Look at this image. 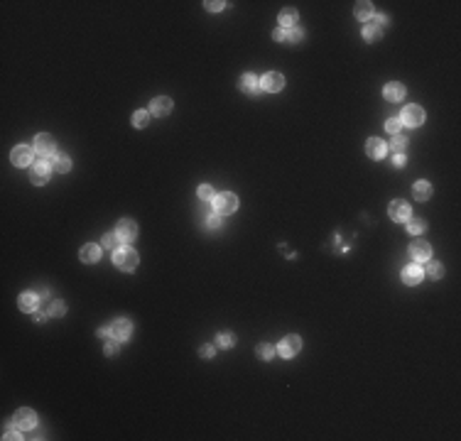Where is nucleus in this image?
<instances>
[{
  "label": "nucleus",
  "mask_w": 461,
  "mask_h": 441,
  "mask_svg": "<svg viewBox=\"0 0 461 441\" xmlns=\"http://www.w3.org/2000/svg\"><path fill=\"white\" fill-rule=\"evenodd\" d=\"M113 262H115L118 270L133 272V270L138 267V253H135L133 248H118L115 253H113Z\"/></svg>",
  "instance_id": "nucleus-1"
},
{
  "label": "nucleus",
  "mask_w": 461,
  "mask_h": 441,
  "mask_svg": "<svg viewBox=\"0 0 461 441\" xmlns=\"http://www.w3.org/2000/svg\"><path fill=\"white\" fill-rule=\"evenodd\" d=\"M385 27H388V17L385 15H373L368 20V25L363 27V40H368V42L380 40V35L385 32Z\"/></svg>",
  "instance_id": "nucleus-2"
},
{
  "label": "nucleus",
  "mask_w": 461,
  "mask_h": 441,
  "mask_svg": "<svg viewBox=\"0 0 461 441\" xmlns=\"http://www.w3.org/2000/svg\"><path fill=\"white\" fill-rule=\"evenodd\" d=\"M213 208H216V213H219V216H228V213H233V211L238 208L236 194H231V192L216 194V196H213Z\"/></svg>",
  "instance_id": "nucleus-3"
},
{
  "label": "nucleus",
  "mask_w": 461,
  "mask_h": 441,
  "mask_svg": "<svg viewBox=\"0 0 461 441\" xmlns=\"http://www.w3.org/2000/svg\"><path fill=\"white\" fill-rule=\"evenodd\" d=\"M278 351H280L282 358H294V356L302 351V338H299V336H287V338L280 341Z\"/></svg>",
  "instance_id": "nucleus-4"
},
{
  "label": "nucleus",
  "mask_w": 461,
  "mask_h": 441,
  "mask_svg": "<svg viewBox=\"0 0 461 441\" xmlns=\"http://www.w3.org/2000/svg\"><path fill=\"white\" fill-rule=\"evenodd\" d=\"M282 86H285V76H282L280 71H270V74H265V76L260 79V91L278 93V91H282Z\"/></svg>",
  "instance_id": "nucleus-5"
},
{
  "label": "nucleus",
  "mask_w": 461,
  "mask_h": 441,
  "mask_svg": "<svg viewBox=\"0 0 461 441\" xmlns=\"http://www.w3.org/2000/svg\"><path fill=\"white\" fill-rule=\"evenodd\" d=\"M13 424H15V429H35V424H37V414L32 412V410H27V407H22V410L15 412Z\"/></svg>",
  "instance_id": "nucleus-6"
},
{
  "label": "nucleus",
  "mask_w": 461,
  "mask_h": 441,
  "mask_svg": "<svg viewBox=\"0 0 461 441\" xmlns=\"http://www.w3.org/2000/svg\"><path fill=\"white\" fill-rule=\"evenodd\" d=\"M49 172H52V167L47 165V162H35V165L29 167V181L37 184V186H42V184L49 181Z\"/></svg>",
  "instance_id": "nucleus-7"
},
{
  "label": "nucleus",
  "mask_w": 461,
  "mask_h": 441,
  "mask_svg": "<svg viewBox=\"0 0 461 441\" xmlns=\"http://www.w3.org/2000/svg\"><path fill=\"white\" fill-rule=\"evenodd\" d=\"M400 123L407 125V128H417V125L424 123V110L419 108V106H407V108L403 110Z\"/></svg>",
  "instance_id": "nucleus-8"
},
{
  "label": "nucleus",
  "mask_w": 461,
  "mask_h": 441,
  "mask_svg": "<svg viewBox=\"0 0 461 441\" xmlns=\"http://www.w3.org/2000/svg\"><path fill=\"white\" fill-rule=\"evenodd\" d=\"M56 150V142L52 135H47V133H40L37 138H35V152L37 154H42V157H49V154H54Z\"/></svg>",
  "instance_id": "nucleus-9"
},
{
  "label": "nucleus",
  "mask_w": 461,
  "mask_h": 441,
  "mask_svg": "<svg viewBox=\"0 0 461 441\" xmlns=\"http://www.w3.org/2000/svg\"><path fill=\"white\" fill-rule=\"evenodd\" d=\"M388 213H390L392 220H400V223H407V220L412 218V208H410L407 201H392Z\"/></svg>",
  "instance_id": "nucleus-10"
},
{
  "label": "nucleus",
  "mask_w": 461,
  "mask_h": 441,
  "mask_svg": "<svg viewBox=\"0 0 461 441\" xmlns=\"http://www.w3.org/2000/svg\"><path fill=\"white\" fill-rule=\"evenodd\" d=\"M410 258L417 262H427L432 258V245L427 243V240H415L412 245H410Z\"/></svg>",
  "instance_id": "nucleus-11"
},
{
  "label": "nucleus",
  "mask_w": 461,
  "mask_h": 441,
  "mask_svg": "<svg viewBox=\"0 0 461 441\" xmlns=\"http://www.w3.org/2000/svg\"><path fill=\"white\" fill-rule=\"evenodd\" d=\"M115 233H118V238H120L123 243H130V240H135V235H138V226H135V220L123 218L120 223H118Z\"/></svg>",
  "instance_id": "nucleus-12"
},
{
  "label": "nucleus",
  "mask_w": 461,
  "mask_h": 441,
  "mask_svg": "<svg viewBox=\"0 0 461 441\" xmlns=\"http://www.w3.org/2000/svg\"><path fill=\"white\" fill-rule=\"evenodd\" d=\"M111 333H113V338H118V341H128L133 336V324L128 319H115L111 326Z\"/></svg>",
  "instance_id": "nucleus-13"
},
{
  "label": "nucleus",
  "mask_w": 461,
  "mask_h": 441,
  "mask_svg": "<svg viewBox=\"0 0 461 441\" xmlns=\"http://www.w3.org/2000/svg\"><path fill=\"white\" fill-rule=\"evenodd\" d=\"M10 160H13L15 167H29V162H32V147L17 145L13 150V154H10Z\"/></svg>",
  "instance_id": "nucleus-14"
},
{
  "label": "nucleus",
  "mask_w": 461,
  "mask_h": 441,
  "mask_svg": "<svg viewBox=\"0 0 461 441\" xmlns=\"http://www.w3.org/2000/svg\"><path fill=\"white\" fill-rule=\"evenodd\" d=\"M150 110H152V115H157V118H165V115H169V113H172V98H167V96L152 98V106H150Z\"/></svg>",
  "instance_id": "nucleus-15"
},
{
  "label": "nucleus",
  "mask_w": 461,
  "mask_h": 441,
  "mask_svg": "<svg viewBox=\"0 0 461 441\" xmlns=\"http://www.w3.org/2000/svg\"><path fill=\"white\" fill-rule=\"evenodd\" d=\"M383 96L388 98L390 103H397V101H403V98H405V86H403V83H397V81L385 83V88H383Z\"/></svg>",
  "instance_id": "nucleus-16"
},
{
  "label": "nucleus",
  "mask_w": 461,
  "mask_h": 441,
  "mask_svg": "<svg viewBox=\"0 0 461 441\" xmlns=\"http://www.w3.org/2000/svg\"><path fill=\"white\" fill-rule=\"evenodd\" d=\"M422 279H424V270L419 265H407L403 270V282L405 285H419Z\"/></svg>",
  "instance_id": "nucleus-17"
},
{
  "label": "nucleus",
  "mask_w": 461,
  "mask_h": 441,
  "mask_svg": "<svg viewBox=\"0 0 461 441\" xmlns=\"http://www.w3.org/2000/svg\"><path fill=\"white\" fill-rule=\"evenodd\" d=\"M365 152H368V157H373V160H383L385 157V152H388V147H385V142L378 138H371L368 142H365Z\"/></svg>",
  "instance_id": "nucleus-18"
},
{
  "label": "nucleus",
  "mask_w": 461,
  "mask_h": 441,
  "mask_svg": "<svg viewBox=\"0 0 461 441\" xmlns=\"http://www.w3.org/2000/svg\"><path fill=\"white\" fill-rule=\"evenodd\" d=\"M240 91L243 93H251V96H255L260 91V81L255 79V74H243L240 76Z\"/></svg>",
  "instance_id": "nucleus-19"
},
{
  "label": "nucleus",
  "mask_w": 461,
  "mask_h": 441,
  "mask_svg": "<svg viewBox=\"0 0 461 441\" xmlns=\"http://www.w3.org/2000/svg\"><path fill=\"white\" fill-rule=\"evenodd\" d=\"M20 309L22 311H27V314H35L37 311V306H40V299H37V294H32V292H25L22 297H20Z\"/></svg>",
  "instance_id": "nucleus-20"
},
{
  "label": "nucleus",
  "mask_w": 461,
  "mask_h": 441,
  "mask_svg": "<svg viewBox=\"0 0 461 441\" xmlns=\"http://www.w3.org/2000/svg\"><path fill=\"white\" fill-rule=\"evenodd\" d=\"M412 196H415V201H427L429 196H432V184L429 181H417L415 186H412Z\"/></svg>",
  "instance_id": "nucleus-21"
},
{
  "label": "nucleus",
  "mask_w": 461,
  "mask_h": 441,
  "mask_svg": "<svg viewBox=\"0 0 461 441\" xmlns=\"http://www.w3.org/2000/svg\"><path fill=\"white\" fill-rule=\"evenodd\" d=\"M79 258H81L86 265H94V262L101 258V248H98V245H94V243H88V245H84V248H81Z\"/></svg>",
  "instance_id": "nucleus-22"
},
{
  "label": "nucleus",
  "mask_w": 461,
  "mask_h": 441,
  "mask_svg": "<svg viewBox=\"0 0 461 441\" xmlns=\"http://www.w3.org/2000/svg\"><path fill=\"white\" fill-rule=\"evenodd\" d=\"M353 13H356V17L358 20H371L373 17V5L368 3V0H361V3H356V8H353Z\"/></svg>",
  "instance_id": "nucleus-23"
},
{
  "label": "nucleus",
  "mask_w": 461,
  "mask_h": 441,
  "mask_svg": "<svg viewBox=\"0 0 461 441\" xmlns=\"http://www.w3.org/2000/svg\"><path fill=\"white\" fill-rule=\"evenodd\" d=\"M297 17H299V15H297L294 8H285V10L280 13V25H282V29H285V27H294V25H297Z\"/></svg>",
  "instance_id": "nucleus-24"
},
{
  "label": "nucleus",
  "mask_w": 461,
  "mask_h": 441,
  "mask_svg": "<svg viewBox=\"0 0 461 441\" xmlns=\"http://www.w3.org/2000/svg\"><path fill=\"white\" fill-rule=\"evenodd\" d=\"M56 169V172H62V174H67L71 169V160L67 157V154H54V165H52Z\"/></svg>",
  "instance_id": "nucleus-25"
},
{
  "label": "nucleus",
  "mask_w": 461,
  "mask_h": 441,
  "mask_svg": "<svg viewBox=\"0 0 461 441\" xmlns=\"http://www.w3.org/2000/svg\"><path fill=\"white\" fill-rule=\"evenodd\" d=\"M133 125L140 128V130L147 128V125H150V113H147V110H135V113H133Z\"/></svg>",
  "instance_id": "nucleus-26"
},
{
  "label": "nucleus",
  "mask_w": 461,
  "mask_h": 441,
  "mask_svg": "<svg viewBox=\"0 0 461 441\" xmlns=\"http://www.w3.org/2000/svg\"><path fill=\"white\" fill-rule=\"evenodd\" d=\"M255 356L260 360H270L272 356H275V345L272 343H260L258 348H255Z\"/></svg>",
  "instance_id": "nucleus-27"
},
{
  "label": "nucleus",
  "mask_w": 461,
  "mask_h": 441,
  "mask_svg": "<svg viewBox=\"0 0 461 441\" xmlns=\"http://www.w3.org/2000/svg\"><path fill=\"white\" fill-rule=\"evenodd\" d=\"M47 317H54V319L64 317V304L59 302V299H52L49 306H47Z\"/></svg>",
  "instance_id": "nucleus-28"
},
{
  "label": "nucleus",
  "mask_w": 461,
  "mask_h": 441,
  "mask_svg": "<svg viewBox=\"0 0 461 441\" xmlns=\"http://www.w3.org/2000/svg\"><path fill=\"white\" fill-rule=\"evenodd\" d=\"M120 243H123V240H120V238H118V233H106L103 235V243H101V245H103V248H120Z\"/></svg>",
  "instance_id": "nucleus-29"
},
{
  "label": "nucleus",
  "mask_w": 461,
  "mask_h": 441,
  "mask_svg": "<svg viewBox=\"0 0 461 441\" xmlns=\"http://www.w3.org/2000/svg\"><path fill=\"white\" fill-rule=\"evenodd\" d=\"M442 275H444V267L439 262H427V277L429 279H439Z\"/></svg>",
  "instance_id": "nucleus-30"
},
{
  "label": "nucleus",
  "mask_w": 461,
  "mask_h": 441,
  "mask_svg": "<svg viewBox=\"0 0 461 441\" xmlns=\"http://www.w3.org/2000/svg\"><path fill=\"white\" fill-rule=\"evenodd\" d=\"M424 228H427V220H407V233L419 235Z\"/></svg>",
  "instance_id": "nucleus-31"
},
{
  "label": "nucleus",
  "mask_w": 461,
  "mask_h": 441,
  "mask_svg": "<svg viewBox=\"0 0 461 441\" xmlns=\"http://www.w3.org/2000/svg\"><path fill=\"white\" fill-rule=\"evenodd\" d=\"M405 147H407V140L403 138V135H395V138H392V142H390V150L392 152L403 154V152H405Z\"/></svg>",
  "instance_id": "nucleus-32"
},
{
  "label": "nucleus",
  "mask_w": 461,
  "mask_h": 441,
  "mask_svg": "<svg viewBox=\"0 0 461 441\" xmlns=\"http://www.w3.org/2000/svg\"><path fill=\"white\" fill-rule=\"evenodd\" d=\"M400 128H403L400 118H388V123H385V130H388V133H392V135H400Z\"/></svg>",
  "instance_id": "nucleus-33"
},
{
  "label": "nucleus",
  "mask_w": 461,
  "mask_h": 441,
  "mask_svg": "<svg viewBox=\"0 0 461 441\" xmlns=\"http://www.w3.org/2000/svg\"><path fill=\"white\" fill-rule=\"evenodd\" d=\"M199 199H201V201H211V199H213V196H216V194H213V189H211L209 184H201V186H199Z\"/></svg>",
  "instance_id": "nucleus-34"
},
{
  "label": "nucleus",
  "mask_w": 461,
  "mask_h": 441,
  "mask_svg": "<svg viewBox=\"0 0 461 441\" xmlns=\"http://www.w3.org/2000/svg\"><path fill=\"white\" fill-rule=\"evenodd\" d=\"M302 37H304V32H302L299 27H290V29H287V42L297 44V42H302Z\"/></svg>",
  "instance_id": "nucleus-35"
},
{
  "label": "nucleus",
  "mask_w": 461,
  "mask_h": 441,
  "mask_svg": "<svg viewBox=\"0 0 461 441\" xmlns=\"http://www.w3.org/2000/svg\"><path fill=\"white\" fill-rule=\"evenodd\" d=\"M204 8H206L209 13H219V10H224V8H226V3H224V0H206V3H204Z\"/></svg>",
  "instance_id": "nucleus-36"
},
{
  "label": "nucleus",
  "mask_w": 461,
  "mask_h": 441,
  "mask_svg": "<svg viewBox=\"0 0 461 441\" xmlns=\"http://www.w3.org/2000/svg\"><path fill=\"white\" fill-rule=\"evenodd\" d=\"M236 343V336H233V333H219V345H221V348H228V345H233Z\"/></svg>",
  "instance_id": "nucleus-37"
},
{
  "label": "nucleus",
  "mask_w": 461,
  "mask_h": 441,
  "mask_svg": "<svg viewBox=\"0 0 461 441\" xmlns=\"http://www.w3.org/2000/svg\"><path fill=\"white\" fill-rule=\"evenodd\" d=\"M118 351H120V343L118 341H108L106 343V356H118Z\"/></svg>",
  "instance_id": "nucleus-38"
},
{
  "label": "nucleus",
  "mask_w": 461,
  "mask_h": 441,
  "mask_svg": "<svg viewBox=\"0 0 461 441\" xmlns=\"http://www.w3.org/2000/svg\"><path fill=\"white\" fill-rule=\"evenodd\" d=\"M199 356H201L204 360L213 358V348H211V345H201V348H199Z\"/></svg>",
  "instance_id": "nucleus-39"
},
{
  "label": "nucleus",
  "mask_w": 461,
  "mask_h": 441,
  "mask_svg": "<svg viewBox=\"0 0 461 441\" xmlns=\"http://www.w3.org/2000/svg\"><path fill=\"white\" fill-rule=\"evenodd\" d=\"M272 40H275V42H287V29L278 27L275 32H272Z\"/></svg>",
  "instance_id": "nucleus-40"
},
{
  "label": "nucleus",
  "mask_w": 461,
  "mask_h": 441,
  "mask_svg": "<svg viewBox=\"0 0 461 441\" xmlns=\"http://www.w3.org/2000/svg\"><path fill=\"white\" fill-rule=\"evenodd\" d=\"M219 223H221V216H219V213H213V216L206 218V226H209V228H219Z\"/></svg>",
  "instance_id": "nucleus-41"
},
{
  "label": "nucleus",
  "mask_w": 461,
  "mask_h": 441,
  "mask_svg": "<svg viewBox=\"0 0 461 441\" xmlns=\"http://www.w3.org/2000/svg\"><path fill=\"white\" fill-rule=\"evenodd\" d=\"M98 336H101V338H108V336H113V333H111V329H98Z\"/></svg>",
  "instance_id": "nucleus-42"
},
{
  "label": "nucleus",
  "mask_w": 461,
  "mask_h": 441,
  "mask_svg": "<svg viewBox=\"0 0 461 441\" xmlns=\"http://www.w3.org/2000/svg\"><path fill=\"white\" fill-rule=\"evenodd\" d=\"M405 165V157L403 154H395V167H403Z\"/></svg>",
  "instance_id": "nucleus-43"
},
{
  "label": "nucleus",
  "mask_w": 461,
  "mask_h": 441,
  "mask_svg": "<svg viewBox=\"0 0 461 441\" xmlns=\"http://www.w3.org/2000/svg\"><path fill=\"white\" fill-rule=\"evenodd\" d=\"M44 317H47V314H44V311H40V309L35 311V319H37V321H44Z\"/></svg>",
  "instance_id": "nucleus-44"
}]
</instances>
